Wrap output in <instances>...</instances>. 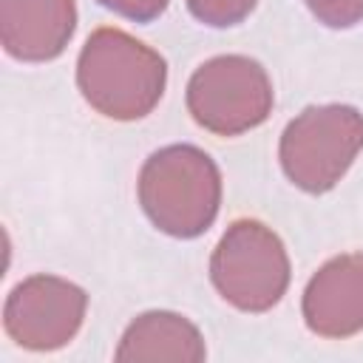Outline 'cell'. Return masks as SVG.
I'll use <instances>...</instances> for the list:
<instances>
[{"label":"cell","mask_w":363,"mask_h":363,"mask_svg":"<svg viewBox=\"0 0 363 363\" xmlns=\"http://www.w3.org/2000/svg\"><path fill=\"white\" fill-rule=\"evenodd\" d=\"M303 3L329 28H352L363 20V0H303Z\"/></svg>","instance_id":"cell-11"},{"label":"cell","mask_w":363,"mask_h":363,"mask_svg":"<svg viewBox=\"0 0 363 363\" xmlns=\"http://www.w3.org/2000/svg\"><path fill=\"white\" fill-rule=\"evenodd\" d=\"M363 150V113L352 105H312L281 133V167L306 193L332 190Z\"/></svg>","instance_id":"cell-3"},{"label":"cell","mask_w":363,"mask_h":363,"mask_svg":"<svg viewBox=\"0 0 363 363\" xmlns=\"http://www.w3.org/2000/svg\"><path fill=\"white\" fill-rule=\"evenodd\" d=\"M88 295L57 275H31L20 281L3 306L6 335L31 352L62 349L82 326Z\"/></svg>","instance_id":"cell-6"},{"label":"cell","mask_w":363,"mask_h":363,"mask_svg":"<svg viewBox=\"0 0 363 363\" xmlns=\"http://www.w3.org/2000/svg\"><path fill=\"white\" fill-rule=\"evenodd\" d=\"M167 82L164 60L122 28H96L77 60V85L85 102L116 122L147 116Z\"/></svg>","instance_id":"cell-1"},{"label":"cell","mask_w":363,"mask_h":363,"mask_svg":"<svg viewBox=\"0 0 363 363\" xmlns=\"http://www.w3.org/2000/svg\"><path fill=\"white\" fill-rule=\"evenodd\" d=\"M74 0H0V40L20 62H48L74 37Z\"/></svg>","instance_id":"cell-8"},{"label":"cell","mask_w":363,"mask_h":363,"mask_svg":"<svg viewBox=\"0 0 363 363\" xmlns=\"http://www.w3.org/2000/svg\"><path fill=\"white\" fill-rule=\"evenodd\" d=\"M187 111L199 128L216 136H238L269 116L272 82L261 62L244 54H221L193 71Z\"/></svg>","instance_id":"cell-5"},{"label":"cell","mask_w":363,"mask_h":363,"mask_svg":"<svg viewBox=\"0 0 363 363\" xmlns=\"http://www.w3.org/2000/svg\"><path fill=\"white\" fill-rule=\"evenodd\" d=\"M255 3L258 0H187V9L199 23L213 28H227L241 23L255 9Z\"/></svg>","instance_id":"cell-10"},{"label":"cell","mask_w":363,"mask_h":363,"mask_svg":"<svg viewBox=\"0 0 363 363\" xmlns=\"http://www.w3.org/2000/svg\"><path fill=\"white\" fill-rule=\"evenodd\" d=\"M204 337L201 332L176 312H145L125 329L116 360H182L199 363L204 360Z\"/></svg>","instance_id":"cell-9"},{"label":"cell","mask_w":363,"mask_h":363,"mask_svg":"<svg viewBox=\"0 0 363 363\" xmlns=\"http://www.w3.org/2000/svg\"><path fill=\"white\" fill-rule=\"evenodd\" d=\"M210 278L218 295L241 312L272 309L289 286V258L281 238L255 218H238L221 235Z\"/></svg>","instance_id":"cell-4"},{"label":"cell","mask_w":363,"mask_h":363,"mask_svg":"<svg viewBox=\"0 0 363 363\" xmlns=\"http://www.w3.org/2000/svg\"><path fill=\"white\" fill-rule=\"evenodd\" d=\"M96 3L133 23H150L167 9V0H96Z\"/></svg>","instance_id":"cell-12"},{"label":"cell","mask_w":363,"mask_h":363,"mask_svg":"<svg viewBox=\"0 0 363 363\" xmlns=\"http://www.w3.org/2000/svg\"><path fill=\"white\" fill-rule=\"evenodd\" d=\"M303 320L320 337H352L363 329V252L326 261L303 289Z\"/></svg>","instance_id":"cell-7"},{"label":"cell","mask_w":363,"mask_h":363,"mask_svg":"<svg viewBox=\"0 0 363 363\" xmlns=\"http://www.w3.org/2000/svg\"><path fill=\"white\" fill-rule=\"evenodd\" d=\"M139 204L162 233L196 238L218 216L221 173L201 147L167 145L142 164Z\"/></svg>","instance_id":"cell-2"}]
</instances>
